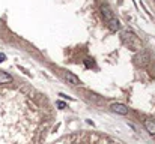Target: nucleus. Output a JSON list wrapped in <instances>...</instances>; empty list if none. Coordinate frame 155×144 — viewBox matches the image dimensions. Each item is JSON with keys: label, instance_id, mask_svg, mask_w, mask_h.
Returning a JSON list of instances; mask_svg holds the SVG:
<instances>
[{"label": "nucleus", "instance_id": "1a4fd4ad", "mask_svg": "<svg viewBox=\"0 0 155 144\" xmlns=\"http://www.w3.org/2000/svg\"><path fill=\"white\" fill-rule=\"evenodd\" d=\"M57 107H59L60 110H63V108H66V104L62 102V101H57Z\"/></svg>", "mask_w": 155, "mask_h": 144}, {"label": "nucleus", "instance_id": "39448f33", "mask_svg": "<svg viewBox=\"0 0 155 144\" xmlns=\"http://www.w3.org/2000/svg\"><path fill=\"white\" fill-rule=\"evenodd\" d=\"M11 81H12V77H11L8 72L0 71V84H8V83H11Z\"/></svg>", "mask_w": 155, "mask_h": 144}, {"label": "nucleus", "instance_id": "f03ea898", "mask_svg": "<svg viewBox=\"0 0 155 144\" xmlns=\"http://www.w3.org/2000/svg\"><path fill=\"white\" fill-rule=\"evenodd\" d=\"M65 80H66L69 84H72V86H80V84H81L80 78L75 77L72 72H65Z\"/></svg>", "mask_w": 155, "mask_h": 144}, {"label": "nucleus", "instance_id": "20e7f679", "mask_svg": "<svg viewBox=\"0 0 155 144\" xmlns=\"http://www.w3.org/2000/svg\"><path fill=\"white\" fill-rule=\"evenodd\" d=\"M145 128H146V131H148L151 135H155V120L146 119V120H145Z\"/></svg>", "mask_w": 155, "mask_h": 144}, {"label": "nucleus", "instance_id": "0eeeda50", "mask_svg": "<svg viewBox=\"0 0 155 144\" xmlns=\"http://www.w3.org/2000/svg\"><path fill=\"white\" fill-rule=\"evenodd\" d=\"M136 60H139V63H140V65H148V62H149V54L143 53V54L137 56V57H136Z\"/></svg>", "mask_w": 155, "mask_h": 144}, {"label": "nucleus", "instance_id": "7ed1b4c3", "mask_svg": "<svg viewBox=\"0 0 155 144\" xmlns=\"http://www.w3.org/2000/svg\"><path fill=\"white\" fill-rule=\"evenodd\" d=\"M101 12H103L104 18L107 20V23H108L110 20H113V18H114V15H113L111 9L108 8V5H103V6H101Z\"/></svg>", "mask_w": 155, "mask_h": 144}, {"label": "nucleus", "instance_id": "9b49d317", "mask_svg": "<svg viewBox=\"0 0 155 144\" xmlns=\"http://www.w3.org/2000/svg\"><path fill=\"white\" fill-rule=\"evenodd\" d=\"M3 30V24H2V21H0V32Z\"/></svg>", "mask_w": 155, "mask_h": 144}, {"label": "nucleus", "instance_id": "f257e3e1", "mask_svg": "<svg viewBox=\"0 0 155 144\" xmlns=\"http://www.w3.org/2000/svg\"><path fill=\"white\" fill-rule=\"evenodd\" d=\"M110 110L113 113H117V114H122V116L128 114V107L124 105V104H111L110 105Z\"/></svg>", "mask_w": 155, "mask_h": 144}, {"label": "nucleus", "instance_id": "423d86ee", "mask_svg": "<svg viewBox=\"0 0 155 144\" xmlns=\"http://www.w3.org/2000/svg\"><path fill=\"white\" fill-rule=\"evenodd\" d=\"M108 27H110V30L117 32V30L120 29V24H119V21H117L116 18H113V20H110V21H108Z\"/></svg>", "mask_w": 155, "mask_h": 144}, {"label": "nucleus", "instance_id": "6e6552de", "mask_svg": "<svg viewBox=\"0 0 155 144\" xmlns=\"http://www.w3.org/2000/svg\"><path fill=\"white\" fill-rule=\"evenodd\" d=\"M84 65H86V68H92L94 66V62H91V59H86L84 60Z\"/></svg>", "mask_w": 155, "mask_h": 144}, {"label": "nucleus", "instance_id": "9d476101", "mask_svg": "<svg viewBox=\"0 0 155 144\" xmlns=\"http://www.w3.org/2000/svg\"><path fill=\"white\" fill-rule=\"evenodd\" d=\"M5 60H6V56H5L3 53H0V63H2V62H5Z\"/></svg>", "mask_w": 155, "mask_h": 144}]
</instances>
